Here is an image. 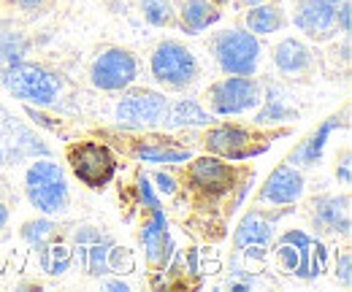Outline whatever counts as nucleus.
Returning <instances> with one entry per match:
<instances>
[{
	"label": "nucleus",
	"instance_id": "nucleus-5",
	"mask_svg": "<svg viewBox=\"0 0 352 292\" xmlns=\"http://www.w3.org/2000/svg\"><path fill=\"white\" fill-rule=\"evenodd\" d=\"M263 103V84L255 76H225L209 87V111L214 117L252 114Z\"/></svg>",
	"mask_w": 352,
	"mask_h": 292
},
{
	"label": "nucleus",
	"instance_id": "nucleus-18",
	"mask_svg": "<svg viewBox=\"0 0 352 292\" xmlns=\"http://www.w3.org/2000/svg\"><path fill=\"white\" fill-rule=\"evenodd\" d=\"M271 241H274V222L263 211H250L233 233V249L239 251H244L247 247H271Z\"/></svg>",
	"mask_w": 352,
	"mask_h": 292
},
{
	"label": "nucleus",
	"instance_id": "nucleus-43",
	"mask_svg": "<svg viewBox=\"0 0 352 292\" xmlns=\"http://www.w3.org/2000/svg\"><path fill=\"white\" fill-rule=\"evenodd\" d=\"M3 160H6V152H3V146H0V163H3Z\"/></svg>",
	"mask_w": 352,
	"mask_h": 292
},
{
	"label": "nucleus",
	"instance_id": "nucleus-28",
	"mask_svg": "<svg viewBox=\"0 0 352 292\" xmlns=\"http://www.w3.org/2000/svg\"><path fill=\"white\" fill-rule=\"evenodd\" d=\"M54 233H57V225H54L49 216L25 222V227H22V238H25V244H30L33 249H41L44 244H49V241L54 238Z\"/></svg>",
	"mask_w": 352,
	"mask_h": 292
},
{
	"label": "nucleus",
	"instance_id": "nucleus-34",
	"mask_svg": "<svg viewBox=\"0 0 352 292\" xmlns=\"http://www.w3.org/2000/svg\"><path fill=\"white\" fill-rule=\"evenodd\" d=\"M155 187H157V192L163 195V198H174L176 192H179V184H176V179L171 173H166V170H157L155 173Z\"/></svg>",
	"mask_w": 352,
	"mask_h": 292
},
{
	"label": "nucleus",
	"instance_id": "nucleus-7",
	"mask_svg": "<svg viewBox=\"0 0 352 292\" xmlns=\"http://www.w3.org/2000/svg\"><path fill=\"white\" fill-rule=\"evenodd\" d=\"M138 79V60L122 46L103 49L89 68V82L100 92H125Z\"/></svg>",
	"mask_w": 352,
	"mask_h": 292
},
{
	"label": "nucleus",
	"instance_id": "nucleus-42",
	"mask_svg": "<svg viewBox=\"0 0 352 292\" xmlns=\"http://www.w3.org/2000/svg\"><path fill=\"white\" fill-rule=\"evenodd\" d=\"M241 5H247V8H252V5H261V3H265V0H239Z\"/></svg>",
	"mask_w": 352,
	"mask_h": 292
},
{
	"label": "nucleus",
	"instance_id": "nucleus-31",
	"mask_svg": "<svg viewBox=\"0 0 352 292\" xmlns=\"http://www.w3.org/2000/svg\"><path fill=\"white\" fill-rule=\"evenodd\" d=\"M336 279H339L344 287H352V251L350 249H344L336 257Z\"/></svg>",
	"mask_w": 352,
	"mask_h": 292
},
{
	"label": "nucleus",
	"instance_id": "nucleus-30",
	"mask_svg": "<svg viewBox=\"0 0 352 292\" xmlns=\"http://www.w3.org/2000/svg\"><path fill=\"white\" fill-rule=\"evenodd\" d=\"M109 271L111 273H131L133 271V254L125 247L111 244L109 249Z\"/></svg>",
	"mask_w": 352,
	"mask_h": 292
},
{
	"label": "nucleus",
	"instance_id": "nucleus-26",
	"mask_svg": "<svg viewBox=\"0 0 352 292\" xmlns=\"http://www.w3.org/2000/svg\"><path fill=\"white\" fill-rule=\"evenodd\" d=\"M38 262L49 276H63L74 262V251L63 247V244H54V238H52L49 244H44L38 249Z\"/></svg>",
	"mask_w": 352,
	"mask_h": 292
},
{
	"label": "nucleus",
	"instance_id": "nucleus-44",
	"mask_svg": "<svg viewBox=\"0 0 352 292\" xmlns=\"http://www.w3.org/2000/svg\"><path fill=\"white\" fill-rule=\"evenodd\" d=\"M209 3H214V5H217V3H228V0H209Z\"/></svg>",
	"mask_w": 352,
	"mask_h": 292
},
{
	"label": "nucleus",
	"instance_id": "nucleus-45",
	"mask_svg": "<svg viewBox=\"0 0 352 292\" xmlns=\"http://www.w3.org/2000/svg\"><path fill=\"white\" fill-rule=\"evenodd\" d=\"M3 71H6V65H3V63H0V76H3Z\"/></svg>",
	"mask_w": 352,
	"mask_h": 292
},
{
	"label": "nucleus",
	"instance_id": "nucleus-10",
	"mask_svg": "<svg viewBox=\"0 0 352 292\" xmlns=\"http://www.w3.org/2000/svg\"><path fill=\"white\" fill-rule=\"evenodd\" d=\"M190 184L204 195H225L236 187V168L228 166L217 155L190 160Z\"/></svg>",
	"mask_w": 352,
	"mask_h": 292
},
{
	"label": "nucleus",
	"instance_id": "nucleus-36",
	"mask_svg": "<svg viewBox=\"0 0 352 292\" xmlns=\"http://www.w3.org/2000/svg\"><path fill=\"white\" fill-rule=\"evenodd\" d=\"M25 111H28V117H30V120H33L36 125L49 127V130H57V125H60V122H52V117H46V114H41V111H38L36 106H28Z\"/></svg>",
	"mask_w": 352,
	"mask_h": 292
},
{
	"label": "nucleus",
	"instance_id": "nucleus-12",
	"mask_svg": "<svg viewBox=\"0 0 352 292\" xmlns=\"http://www.w3.org/2000/svg\"><path fill=\"white\" fill-rule=\"evenodd\" d=\"M304 190H307V181L301 168L285 163L271 170V176L265 179V184L258 192V201L268 206H293L304 198Z\"/></svg>",
	"mask_w": 352,
	"mask_h": 292
},
{
	"label": "nucleus",
	"instance_id": "nucleus-4",
	"mask_svg": "<svg viewBox=\"0 0 352 292\" xmlns=\"http://www.w3.org/2000/svg\"><path fill=\"white\" fill-rule=\"evenodd\" d=\"M149 74L152 79L166 87V89H187L198 82L201 76V65L198 57L179 41H160L157 49L152 52L149 60Z\"/></svg>",
	"mask_w": 352,
	"mask_h": 292
},
{
	"label": "nucleus",
	"instance_id": "nucleus-6",
	"mask_svg": "<svg viewBox=\"0 0 352 292\" xmlns=\"http://www.w3.org/2000/svg\"><path fill=\"white\" fill-rule=\"evenodd\" d=\"M68 166L85 187L103 190L117 173V157L106 144L85 141V144H74L68 149Z\"/></svg>",
	"mask_w": 352,
	"mask_h": 292
},
{
	"label": "nucleus",
	"instance_id": "nucleus-11",
	"mask_svg": "<svg viewBox=\"0 0 352 292\" xmlns=\"http://www.w3.org/2000/svg\"><path fill=\"white\" fill-rule=\"evenodd\" d=\"M114 238L106 236L103 230L85 225L76 230L74 236V257L79 260V265L87 271L89 276H106L109 271V249H111Z\"/></svg>",
	"mask_w": 352,
	"mask_h": 292
},
{
	"label": "nucleus",
	"instance_id": "nucleus-13",
	"mask_svg": "<svg viewBox=\"0 0 352 292\" xmlns=\"http://www.w3.org/2000/svg\"><path fill=\"white\" fill-rule=\"evenodd\" d=\"M311 219L314 227L322 233L350 236V195H320L311 201Z\"/></svg>",
	"mask_w": 352,
	"mask_h": 292
},
{
	"label": "nucleus",
	"instance_id": "nucleus-16",
	"mask_svg": "<svg viewBox=\"0 0 352 292\" xmlns=\"http://www.w3.org/2000/svg\"><path fill=\"white\" fill-rule=\"evenodd\" d=\"M133 157L141 163H166V166H179L192 160V149L179 144L174 138H141L131 146Z\"/></svg>",
	"mask_w": 352,
	"mask_h": 292
},
{
	"label": "nucleus",
	"instance_id": "nucleus-32",
	"mask_svg": "<svg viewBox=\"0 0 352 292\" xmlns=\"http://www.w3.org/2000/svg\"><path fill=\"white\" fill-rule=\"evenodd\" d=\"M138 198H141V203L149 211L160 209V198L155 195V190H152V184H149L146 176H138Z\"/></svg>",
	"mask_w": 352,
	"mask_h": 292
},
{
	"label": "nucleus",
	"instance_id": "nucleus-1",
	"mask_svg": "<svg viewBox=\"0 0 352 292\" xmlns=\"http://www.w3.org/2000/svg\"><path fill=\"white\" fill-rule=\"evenodd\" d=\"M0 84L22 103L28 106H36V109H49L57 103L60 92H63V76L49 71L38 63H16V65H8L0 76Z\"/></svg>",
	"mask_w": 352,
	"mask_h": 292
},
{
	"label": "nucleus",
	"instance_id": "nucleus-38",
	"mask_svg": "<svg viewBox=\"0 0 352 292\" xmlns=\"http://www.w3.org/2000/svg\"><path fill=\"white\" fill-rule=\"evenodd\" d=\"M14 3H16L22 11H38L46 0H14Z\"/></svg>",
	"mask_w": 352,
	"mask_h": 292
},
{
	"label": "nucleus",
	"instance_id": "nucleus-19",
	"mask_svg": "<svg viewBox=\"0 0 352 292\" xmlns=\"http://www.w3.org/2000/svg\"><path fill=\"white\" fill-rule=\"evenodd\" d=\"M212 122H214L212 111H206L192 98H182L176 103H168V111L160 125H166L168 130H182V127H209Z\"/></svg>",
	"mask_w": 352,
	"mask_h": 292
},
{
	"label": "nucleus",
	"instance_id": "nucleus-35",
	"mask_svg": "<svg viewBox=\"0 0 352 292\" xmlns=\"http://www.w3.org/2000/svg\"><path fill=\"white\" fill-rule=\"evenodd\" d=\"M279 241H282V244H293V247H298V249H309V247H311V236H307L304 230H285V233L279 236Z\"/></svg>",
	"mask_w": 352,
	"mask_h": 292
},
{
	"label": "nucleus",
	"instance_id": "nucleus-40",
	"mask_svg": "<svg viewBox=\"0 0 352 292\" xmlns=\"http://www.w3.org/2000/svg\"><path fill=\"white\" fill-rule=\"evenodd\" d=\"M6 225H8V209H6V203L0 201V233H3Z\"/></svg>",
	"mask_w": 352,
	"mask_h": 292
},
{
	"label": "nucleus",
	"instance_id": "nucleus-37",
	"mask_svg": "<svg viewBox=\"0 0 352 292\" xmlns=\"http://www.w3.org/2000/svg\"><path fill=\"white\" fill-rule=\"evenodd\" d=\"M336 176H339V181H342V184H350V181H352V163H350V152H344V155H342V163L336 166Z\"/></svg>",
	"mask_w": 352,
	"mask_h": 292
},
{
	"label": "nucleus",
	"instance_id": "nucleus-39",
	"mask_svg": "<svg viewBox=\"0 0 352 292\" xmlns=\"http://www.w3.org/2000/svg\"><path fill=\"white\" fill-rule=\"evenodd\" d=\"M103 287H106V290H114V292H128V284H125V282H120V279L103 282Z\"/></svg>",
	"mask_w": 352,
	"mask_h": 292
},
{
	"label": "nucleus",
	"instance_id": "nucleus-20",
	"mask_svg": "<svg viewBox=\"0 0 352 292\" xmlns=\"http://www.w3.org/2000/svg\"><path fill=\"white\" fill-rule=\"evenodd\" d=\"M274 65L285 76L304 74L311 65V49L298 38H282L274 49Z\"/></svg>",
	"mask_w": 352,
	"mask_h": 292
},
{
	"label": "nucleus",
	"instance_id": "nucleus-8",
	"mask_svg": "<svg viewBox=\"0 0 352 292\" xmlns=\"http://www.w3.org/2000/svg\"><path fill=\"white\" fill-rule=\"evenodd\" d=\"M168 98L155 89H131L120 98L114 117L128 130H144V127L160 125L168 111Z\"/></svg>",
	"mask_w": 352,
	"mask_h": 292
},
{
	"label": "nucleus",
	"instance_id": "nucleus-22",
	"mask_svg": "<svg viewBox=\"0 0 352 292\" xmlns=\"http://www.w3.org/2000/svg\"><path fill=\"white\" fill-rule=\"evenodd\" d=\"M298 117V111L293 106H287L285 95L279 87H265L263 103L255 109V125H279V122H293Z\"/></svg>",
	"mask_w": 352,
	"mask_h": 292
},
{
	"label": "nucleus",
	"instance_id": "nucleus-27",
	"mask_svg": "<svg viewBox=\"0 0 352 292\" xmlns=\"http://www.w3.org/2000/svg\"><path fill=\"white\" fill-rule=\"evenodd\" d=\"M141 14L152 27H171V25H176L174 0H141Z\"/></svg>",
	"mask_w": 352,
	"mask_h": 292
},
{
	"label": "nucleus",
	"instance_id": "nucleus-33",
	"mask_svg": "<svg viewBox=\"0 0 352 292\" xmlns=\"http://www.w3.org/2000/svg\"><path fill=\"white\" fill-rule=\"evenodd\" d=\"M333 22H336V27H339L344 36H350V30H352V5H350V0L336 3V16H333Z\"/></svg>",
	"mask_w": 352,
	"mask_h": 292
},
{
	"label": "nucleus",
	"instance_id": "nucleus-29",
	"mask_svg": "<svg viewBox=\"0 0 352 292\" xmlns=\"http://www.w3.org/2000/svg\"><path fill=\"white\" fill-rule=\"evenodd\" d=\"M301 251H307V249H298V247H293V244L276 241V260H279V265H282L285 273H296V268H298V262H301Z\"/></svg>",
	"mask_w": 352,
	"mask_h": 292
},
{
	"label": "nucleus",
	"instance_id": "nucleus-21",
	"mask_svg": "<svg viewBox=\"0 0 352 292\" xmlns=\"http://www.w3.org/2000/svg\"><path fill=\"white\" fill-rule=\"evenodd\" d=\"M222 16V11L209 3V0H187L179 11V25L187 36H198L204 30H209L212 25H217Z\"/></svg>",
	"mask_w": 352,
	"mask_h": 292
},
{
	"label": "nucleus",
	"instance_id": "nucleus-14",
	"mask_svg": "<svg viewBox=\"0 0 352 292\" xmlns=\"http://www.w3.org/2000/svg\"><path fill=\"white\" fill-rule=\"evenodd\" d=\"M336 3L331 0H298L296 5V27L304 30L309 38H331L336 30Z\"/></svg>",
	"mask_w": 352,
	"mask_h": 292
},
{
	"label": "nucleus",
	"instance_id": "nucleus-24",
	"mask_svg": "<svg viewBox=\"0 0 352 292\" xmlns=\"http://www.w3.org/2000/svg\"><path fill=\"white\" fill-rule=\"evenodd\" d=\"M28 54H30V38L11 22H0V63L8 68L28 60Z\"/></svg>",
	"mask_w": 352,
	"mask_h": 292
},
{
	"label": "nucleus",
	"instance_id": "nucleus-3",
	"mask_svg": "<svg viewBox=\"0 0 352 292\" xmlns=\"http://www.w3.org/2000/svg\"><path fill=\"white\" fill-rule=\"evenodd\" d=\"M212 54L217 60L222 74L228 76H255L258 65H261V41L255 33L241 30V27H230L220 30L212 36Z\"/></svg>",
	"mask_w": 352,
	"mask_h": 292
},
{
	"label": "nucleus",
	"instance_id": "nucleus-2",
	"mask_svg": "<svg viewBox=\"0 0 352 292\" xmlns=\"http://www.w3.org/2000/svg\"><path fill=\"white\" fill-rule=\"evenodd\" d=\"M25 195L30 206L44 216H60L68 211L71 192L65 181V170L49 157H36V163L25 170Z\"/></svg>",
	"mask_w": 352,
	"mask_h": 292
},
{
	"label": "nucleus",
	"instance_id": "nucleus-23",
	"mask_svg": "<svg viewBox=\"0 0 352 292\" xmlns=\"http://www.w3.org/2000/svg\"><path fill=\"white\" fill-rule=\"evenodd\" d=\"M247 30L250 33H255V36H271V33H279L285 25H287V19H285V11L274 3H261V5H252L250 11H247Z\"/></svg>",
	"mask_w": 352,
	"mask_h": 292
},
{
	"label": "nucleus",
	"instance_id": "nucleus-9",
	"mask_svg": "<svg viewBox=\"0 0 352 292\" xmlns=\"http://www.w3.org/2000/svg\"><path fill=\"white\" fill-rule=\"evenodd\" d=\"M204 146L209 155H217L228 163H241V160H250L255 155H263L268 149V144L255 146V138L247 127L241 125H217L212 127L204 138Z\"/></svg>",
	"mask_w": 352,
	"mask_h": 292
},
{
	"label": "nucleus",
	"instance_id": "nucleus-25",
	"mask_svg": "<svg viewBox=\"0 0 352 292\" xmlns=\"http://www.w3.org/2000/svg\"><path fill=\"white\" fill-rule=\"evenodd\" d=\"M14 133V149H11V160H22V157H49V146L44 141L30 133L28 127H11Z\"/></svg>",
	"mask_w": 352,
	"mask_h": 292
},
{
	"label": "nucleus",
	"instance_id": "nucleus-17",
	"mask_svg": "<svg viewBox=\"0 0 352 292\" xmlns=\"http://www.w3.org/2000/svg\"><path fill=\"white\" fill-rule=\"evenodd\" d=\"M347 122H344V117H328L322 125L317 127L311 135H309L307 141H301L296 149H293V155L287 157V163L296 168H311L317 166L320 160H322V152H325V144H328V138L339 130V127H344Z\"/></svg>",
	"mask_w": 352,
	"mask_h": 292
},
{
	"label": "nucleus",
	"instance_id": "nucleus-15",
	"mask_svg": "<svg viewBox=\"0 0 352 292\" xmlns=\"http://www.w3.org/2000/svg\"><path fill=\"white\" fill-rule=\"evenodd\" d=\"M141 244H144L149 265L168 268L171 254H174V244H171V236H168V219H166L163 209H152V216L144 222Z\"/></svg>",
	"mask_w": 352,
	"mask_h": 292
},
{
	"label": "nucleus",
	"instance_id": "nucleus-41",
	"mask_svg": "<svg viewBox=\"0 0 352 292\" xmlns=\"http://www.w3.org/2000/svg\"><path fill=\"white\" fill-rule=\"evenodd\" d=\"M342 60L350 63V41H344V49H342Z\"/></svg>",
	"mask_w": 352,
	"mask_h": 292
}]
</instances>
